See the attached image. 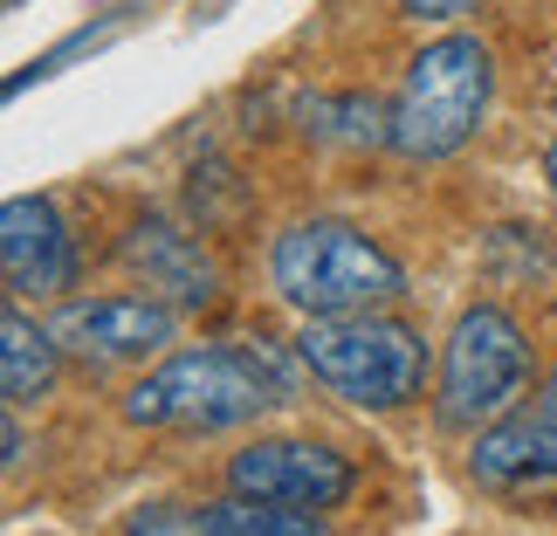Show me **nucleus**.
<instances>
[{
	"instance_id": "nucleus-1",
	"label": "nucleus",
	"mask_w": 557,
	"mask_h": 536,
	"mask_svg": "<svg viewBox=\"0 0 557 536\" xmlns=\"http://www.w3.org/2000/svg\"><path fill=\"white\" fill-rule=\"evenodd\" d=\"M289 399V364L269 345H193L124 392V420L159 434H221Z\"/></svg>"
},
{
	"instance_id": "nucleus-2",
	"label": "nucleus",
	"mask_w": 557,
	"mask_h": 536,
	"mask_svg": "<svg viewBox=\"0 0 557 536\" xmlns=\"http://www.w3.org/2000/svg\"><path fill=\"white\" fill-rule=\"evenodd\" d=\"M296 358L317 385H331L337 399L393 413V406L420 399L426 385V337L406 316L385 310H345V316H304Z\"/></svg>"
},
{
	"instance_id": "nucleus-3",
	"label": "nucleus",
	"mask_w": 557,
	"mask_h": 536,
	"mask_svg": "<svg viewBox=\"0 0 557 536\" xmlns=\"http://www.w3.org/2000/svg\"><path fill=\"white\" fill-rule=\"evenodd\" d=\"M269 275L289 310L304 316H345V310H385L406 296V269L372 234L351 221H296L269 254Z\"/></svg>"
},
{
	"instance_id": "nucleus-4",
	"label": "nucleus",
	"mask_w": 557,
	"mask_h": 536,
	"mask_svg": "<svg viewBox=\"0 0 557 536\" xmlns=\"http://www.w3.org/2000/svg\"><path fill=\"white\" fill-rule=\"evenodd\" d=\"M496 90V62L475 35H441L406 62V83L393 97V152L399 159H447L475 138V124Z\"/></svg>"
},
{
	"instance_id": "nucleus-5",
	"label": "nucleus",
	"mask_w": 557,
	"mask_h": 536,
	"mask_svg": "<svg viewBox=\"0 0 557 536\" xmlns=\"http://www.w3.org/2000/svg\"><path fill=\"white\" fill-rule=\"evenodd\" d=\"M530 378V345L517 316L496 303H475L455 316V337L441 351V420L447 426H482L509 413V399Z\"/></svg>"
},
{
	"instance_id": "nucleus-6",
	"label": "nucleus",
	"mask_w": 557,
	"mask_h": 536,
	"mask_svg": "<svg viewBox=\"0 0 557 536\" xmlns=\"http://www.w3.org/2000/svg\"><path fill=\"white\" fill-rule=\"evenodd\" d=\"M227 488L234 496H262V502H289V509H337L358 488V468L337 447L317 440H248L227 461Z\"/></svg>"
},
{
	"instance_id": "nucleus-7",
	"label": "nucleus",
	"mask_w": 557,
	"mask_h": 536,
	"mask_svg": "<svg viewBox=\"0 0 557 536\" xmlns=\"http://www.w3.org/2000/svg\"><path fill=\"white\" fill-rule=\"evenodd\" d=\"M55 345L90 358V364H132V358H152L173 345L180 316L173 303L159 296H83V303H62L55 310Z\"/></svg>"
},
{
	"instance_id": "nucleus-8",
	"label": "nucleus",
	"mask_w": 557,
	"mask_h": 536,
	"mask_svg": "<svg viewBox=\"0 0 557 536\" xmlns=\"http://www.w3.org/2000/svg\"><path fill=\"white\" fill-rule=\"evenodd\" d=\"M468 475L503 502H550L557 496V413L544 406V413H517L475 434Z\"/></svg>"
},
{
	"instance_id": "nucleus-9",
	"label": "nucleus",
	"mask_w": 557,
	"mask_h": 536,
	"mask_svg": "<svg viewBox=\"0 0 557 536\" xmlns=\"http://www.w3.org/2000/svg\"><path fill=\"white\" fill-rule=\"evenodd\" d=\"M0 269H8V289L14 296H62L76 275V248H70V227H62L55 200H35V192H14L0 207Z\"/></svg>"
},
{
	"instance_id": "nucleus-10",
	"label": "nucleus",
	"mask_w": 557,
	"mask_h": 536,
	"mask_svg": "<svg viewBox=\"0 0 557 536\" xmlns=\"http://www.w3.org/2000/svg\"><path fill=\"white\" fill-rule=\"evenodd\" d=\"M124 254H132V269H138L152 289H165L173 303H207V296H213V262L186 241L180 227L145 221V227L132 234V248H124Z\"/></svg>"
},
{
	"instance_id": "nucleus-11",
	"label": "nucleus",
	"mask_w": 557,
	"mask_h": 536,
	"mask_svg": "<svg viewBox=\"0 0 557 536\" xmlns=\"http://www.w3.org/2000/svg\"><path fill=\"white\" fill-rule=\"evenodd\" d=\"M55 331L49 324H28L21 310L0 316V392H8V406H28L55 385Z\"/></svg>"
},
{
	"instance_id": "nucleus-12",
	"label": "nucleus",
	"mask_w": 557,
	"mask_h": 536,
	"mask_svg": "<svg viewBox=\"0 0 557 536\" xmlns=\"http://www.w3.org/2000/svg\"><path fill=\"white\" fill-rule=\"evenodd\" d=\"M207 536H324L317 509H289V502H262V496H227L200 509Z\"/></svg>"
},
{
	"instance_id": "nucleus-13",
	"label": "nucleus",
	"mask_w": 557,
	"mask_h": 536,
	"mask_svg": "<svg viewBox=\"0 0 557 536\" xmlns=\"http://www.w3.org/2000/svg\"><path fill=\"white\" fill-rule=\"evenodd\" d=\"M468 8H475V0H399V14H413V21H455Z\"/></svg>"
},
{
	"instance_id": "nucleus-14",
	"label": "nucleus",
	"mask_w": 557,
	"mask_h": 536,
	"mask_svg": "<svg viewBox=\"0 0 557 536\" xmlns=\"http://www.w3.org/2000/svg\"><path fill=\"white\" fill-rule=\"evenodd\" d=\"M21 454H28V434H21V426H14V420H8V468H14V461H21Z\"/></svg>"
},
{
	"instance_id": "nucleus-15",
	"label": "nucleus",
	"mask_w": 557,
	"mask_h": 536,
	"mask_svg": "<svg viewBox=\"0 0 557 536\" xmlns=\"http://www.w3.org/2000/svg\"><path fill=\"white\" fill-rule=\"evenodd\" d=\"M544 179H550V192H557V138H550V152H544Z\"/></svg>"
},
{
	"instance_id": "nucleus-16",
	"label": "nucleus",
	"mask_w": 557,
	"mask_h": 536,
	"mask_svg": "<svg viewBox=\"0 0 557 536\" xmlns=\"http://www.w3.org/2000/svg\"><path fill=\"white\" fill-rule=\"evenodd\" d=\"M544 406H550V413H557V372H550V392H544Z\"/></svg>"
}]
</instances>
